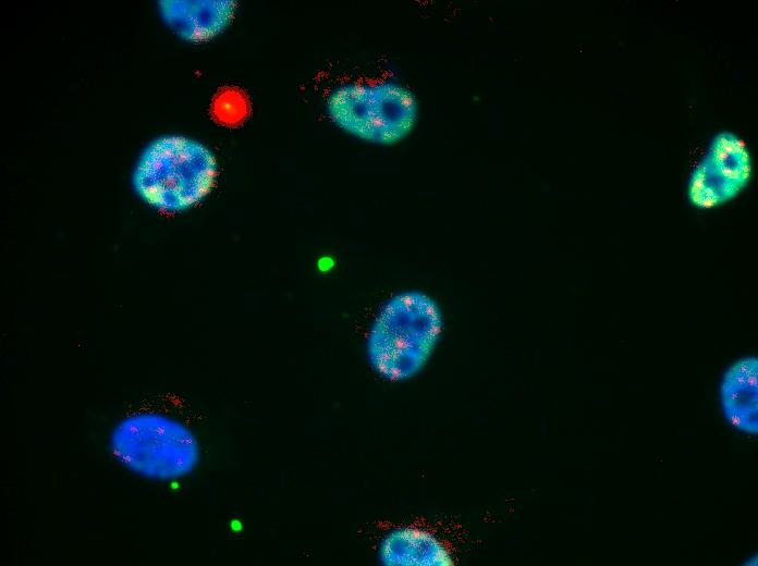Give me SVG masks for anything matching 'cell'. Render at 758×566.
Segmentation results:
<instances>
[{
    "label": "cell",
    "instance_id": "obj_9",
    "mask_svg": "<svg viewBox=\"0 0 758 566\" xmlns=\"http://www.w3.org/2000/svg\"><path fill=\"white\" fill-rule=\"evenodd\" d=\"M737 194L702 160L692 173L688 183L690 202L702 209L714 208Z\"/></svg>",
    "mask_w": 758,
    "mask_h": 566
},
{
    "label": "cell",
    "instance_id": "obj_4",
    "mask_svg": "<svg viewBox=\"0 0 758 566\" xmlns=\"http://www.w3.org/2000/svg\"><path fill=\"white\" fill-rule=\"evenodd\" d=\"M327 110L347 133L379 144L402 139L417 118L414 95L394 82L343 85L329 96Z\"/></svg>",
    "mask_w": 758,
    "mask_h": 566
},
{
    "label": "cell",
    "instance_id": "obj_3",
    "mask_svg": "<svg viewBox=\"0 0 758 566\" xmlns=\"http://www.w3.org/2000/svg\"><path fill=\"white\" fill-rule=\"evenodd\" d=\"M110 447L125 468L155 480L187 476L199 460L195 434L182 422L159 414L121 420L111 432Z\"/></svg>",
    "mask_w": 758,
    "mask_h": 566
},
{
    "label": "cell",
    "instance_id": "obj_10",
    "mask_svg": "<svg viewBox=\"0 0 758 566\" xmlns=\"http://www.w3.org/2000/svg\"><path fill=\"white\" fill-rule=\"evenodd\" d=\"M216 118L225 124H235L247 113V102L239 90L228 89L216 98L213 103Z\"/></svg>",
    "mask_w": 758,
    "mask_h": 566
},
{
    "label": "cell",
    "instance_id": "obj_6",
    "mask_svg": "<svg viewBox=\"0 0 758 566\" xmlns=\"http://www.w3.org/2000/svg\"><path fill=\"white\" fill-rule=\"evenodd\" d=\"M164 23L181 38L208 40L221 33L232 21L233 1H160Z\"/></svg>",
    "mask_w": 758,
    "mask_h": 566
},
{
    "label": "cell",
    "instance_id": "obj_7",
    "mask_svg": "<svg viewBox=\"0 0 758 566\" xmlns=\"http://www.w3.org/2000/svg\"><path fill=\"white\" fill-rule=\"evenodd\" d=\"M380 561L391 566H449L452 556L431 533L412 527L389 532L380 543Z\"/></svg>",
    "mask_w": 758,
    "mask_h": 566
},
{
    "label": "cell",
    "instance_id": "obj_5",
    "mask_svg": "<svg viewBox=\"0 0 758 566\" xmlns=\"http://www.w3.org/2000/svg\"><path fill=\"white\" fill-rule=\"evenodd\" d=\"M724 418L734 429L750 435L758 433V359L743 357L723 373L719 385Z\"/></svg>",
    "mask_w": 758,
    "mask_h": 566
},
{
    "label": "cell",
    "instance_id": "obj_8",
    "mask_svg": "<svg viewBox=\"0 0 758 566\" xmlns=\"http://www.w3.org/2000/svg\"><path fill=\"white\" fill-rule=\"evenodd\" d=\"M702 160L736 194L750 180L751 162L746 145L731 133L718 134Z\"/></svg>",
    "mask_w": 758,
    "mask_h": 566
},
{
    "label": "cell",
    "instance_id": "obj_2",
    "mask_svg": "<svg viewBox=\"0 0 758 566\" xmlns=\"http://www.w3.org/2000/svg\"><path fill=\"white\" fill-rule=\"evenodd\" d=\"M217 162L204 145L182 136L150 143L134 169L137 196L164 212H180L199 204L213 187Z\"/></svg>",
    "mask_w": 758,
    "mask_h": 566
},
{
    "label": "cell",
    "instance_id": "obj_1",
    "mask_svg": "<svg viewBox=\"0 0 758 566\" xmlns=\"http://www.w3.org/2000/svg\"><path fill=\"white\" fill-rule=\"evenodd\" d=\"M443 325L438 304L421 292H404L388 300L368 337L372 369L389 381L414 377L428 361Z\"/></svg>",
    "mask_w": 758,
    "mask_h": 566
}]
</instances>
